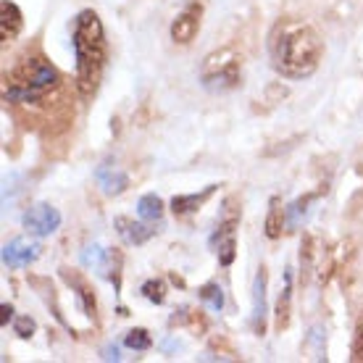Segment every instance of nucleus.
Returning a JSON list of instances; mask_svg holds the SVG:
<instances>
[{"instance_id":"6","label":"nucleus","mask_w":363,"mask_h":363,"mask_svg":"<svg viewBox=\"0 0 363 363\" xmlns=\"http://www.w3.org/2000/svg\"><path fill=\"white\" fill-rule=\"evenodd\" d=\"M200 16H203V6H200V3H190L187 9L182 11L172 24V40L174 43H179V45L192 43L195 35H198V29H200Z\"/></svg>"},{"instance_id":"21","label":"nucleus","mask_w":363,"mask_h":363,"mask_svg":"<svg viewBox=\"0 0 363 363\" xmlns=\"http://www.w3.org/2000/svg\"><path fill=\"white\" fill-rule=\"evenodd\" d=\"M106 361H118V350L116 347H106V355H103Z\"/></svg>"},{"instance_id":"18","label":"nucleus","mask_w":363,"mask_h":363,"mask_svg":"<svg viewBox=\"0 0 363 363\" xmlns=\"http://www.w3.org/2000/svg\"><path fill=\"white\" fill-rule=\"evenodd\" d=\"M350 358L358 363H363V311L358 321H355V335H353V350H350Z\"/></svg>"},{"instance_id":"19","label":"nucleus","mask_w":363,"mask_h":363,"mask_svg":"<svg viewBox=\"0 0 363 363\" xmlns=\"http://www.w3.org/2000/svg\"><path fill=\"white\" fill-rule=\"evenodd\" d=\"M16 332L21 337H29L32 332H35V321H32V318H27V316H21L16 321Z\"/></svg>"},{"instance_id":"7","label":"nucleus","mask_w":363,"mask_h":363,"mask_svg":"<svg viewBox=\"0 0 363 363\" xmlns=\"http://www.w3.org/2000/svg\"><path fill=\"white\" fill-rule=\"evenodd\" d=\"M24 27V18H21V11L13 0H0V40L3 45H9L18 37Z\"/></svg>"},{"instance_id":"12","label":"nucleus","mask_w":363,"mask_h":363,"mask_svg":"<svg viewBox=\"0 0 363 363\" xmlns=\"http://www.w3.org/2000/svg\"><path fill=\"white\" fill-rule=\"evenodd\" d=\"M281 229H284V211H281V200L272 198L269 216H266V237H269V240H279Z\"/></svg>"},{"instance_id":"3","label":"nucleus","mask_w":363,"mask_h":363,"mask_svg":"<svg viewBox=\"0 0 363 363\" xmlns=\"http://www.w3.org/2000/svg\"><path fill=\"white\" fill-rule=\"evenodd\" d=\"M58 82H61V74H58V69L48 58H43V55H27V58H21L6 74L3 100L6 103H16V106L37 103V100L48 98L58 87Z\"/></svg>"},{"instance_id":"20","label":"nucleus","mask_w":363,"mask_h":363,"mask_svg":"<svg viewBox=\"0 0 363 363\" xmlns=\"http://www.w3.org/2000/svg\"><path fill=\"white\" fill-rule=\"evenodd\" d=\"M100 255H103V250H100V247L98 245H92V247H87V250H84V255H82V258H84V264H87V266H100Z\"/></svg>"},{"instance_id":"4","label":"nucleus","mask_w":363,"mask_h":363,"mask_svg":"<svg viewBox=\"0 0 363 363\" xmlns=\"http://www.w3.org/2000/svg\"><path fill=\"white\" fill-rule=\"evenodd\" d=\"M242 79V55L235 48H221L206 55L200 66V82L208 92H229L240 87Z\"/></svg>"},{"instance_id":"14","label":"nucleus","mask_w":363,"mask_h":363,"mask_svg":"<svg viewBox=\"0 0 363 363\" xmlns=\"http://www.w3.org/2000/svg\"><path fill=\"white\" fill-rule=\"evenodd\" d=\"M124 345H127L129 350H147V347L153 345V337L147 335V329H132V332H127V337H124Z\"/></svg>"},{"instance_id":"5","label":"nucleus","mask_w":363,"mask_h":363,"mask_svg":"<svg viewBox=\"0 0 363 363\" xmlns=\"http://www.w3.org/2000/svg\"><path fill=\"white\" fill-rule=\"evenodd\" d=\"M58 227H61V213L48 203H37L24 213V229L37 237L53 235Z\"/></svg>"},{"instance_id":"8","label":"nucleus","mask_w":363,"mask_h":363,"mask_svg":"<svg viewBox=\"0 0 363 363\" xmlns=\"http://www.w3.org/2000/svg\"><path fill=\"white\" fill-rule=\"evenodd\" d=\"M37 250L40 247L35 242H27V240H13L3 247V264L9 269H21V266H29L37 258Z\"/></svg>"},{"instance_id":"16","label":"nucleus","mask_w":363,"mask_h":363,"mask_svg":"<svg viewBox=\"0 0 363 363\" xmlns=\"http://www.w3.org/2000/svg\"><path fill=\"white\" fill-rule=\"evenodd\" d=\"M143 295H145L150 303H155V306H161L166 298V284L161 279H150L143 284Z\"/></svg>"},{"instance_id":"1","label":"nucleus","mask_w":363,"mask_h":363,"mask_svg":"<svg viewBox=\"0 0 363 363\" xmlns=\"http://www.w3.org/2000/svg\"><path fill=\"white\" fill-rule=\"evenodd\" d=\"M324 55V43L308 21L281 18L269 35V58L274 72L284 79H306L316 72Z\"/></svg>"},{"instance_id":"13","label":"nucleus","mask_w":363,"mask_h":363,"mask_svg":"<svg viewBox=\"0 0 363 363\" xmlns=\"http://www.w3.org/2000/svg\"><path fill=\"white\" fill-rule=\"evenodd\" d=\"M137 213L140 218H145V221H158V218L164 216V200L158 198V195H143L140 203H137Z\"/></svg>"},{"instance_id":"10","label":"nucleus","mask_w":363,"mask_h":363,"mask_svg":"<svg viewBox=\"0 0 363 363\" xmlns=\"http://www.w3.org/2000/svg\"><path fill=\"white\" fill-rule=\"evenodd\" d=\"M116 227H118V235L124 237L127 242H132V245H143L145 240H150V237L155 235V229L145 227V224H135L132 218H116Z\"/></svg>"},{"instance_id":"15","label":"nucleus","mask_w":363,"mask_h":363,"mask_svg":"<svg viewBox=\"0 0 363 363\" xmlns=\"http://www.w3.org/2000/svg\"><path fill=\"white\" fill-rule=\"evenodd\" d=\"M200 300H203V303H208L213 311L224 308V292H221L218 284H206V287L200 290Z\"/></svg>"},{"instance_id":"11","label":"nucleus","mask_w":363,"mask_h":363,"mask_svg":"<svg viewBox=\"0 0 363 363\" xmlns=\"http://www.w3.org/2000/svg\"><path fill=\"white\" fill-rule=\"evenodd\" d=\"M213 190H216V184H211V187H206V190L195 192V195H179V198H174L172 200V211L177 213V216H184V213H192V211H198L206 200L213 195Z\"/></svg>"},{"instance_id":"9","label":"nucleus","mask_w":363,"mask_h":363,"mask_svg":"<svg viewBox=\"0 0 363 363\" xmlns=\"http://www.w3.org/2000/svg\"><path fill=\"white\" fill-rule=\"evenodd\" d=\"M264 321H266V272L261 269L255 277L253 287V327L258 335H264Z\"/></svg>"},{"instance_id":"17","label":"nucleus","mask_w":363,"mask_h":363,"mask_svg":"<svg viewBox=\"0 0 363 363\" xmlns=\"http://www.w3.org/2000/svg\"><path fill=\"white\" fill-rule=\"evenodd\" d=\"M100 182H103V190L108 195H116L127 187V177L124 174H113V177H106V172H100Z\"/></svg>"},{"instance_id":"2","label":"nucleus","mask_w":363,"mask_h":363,"mask_svg":"<svg viewBox=\"0 0 363 363\" xmlns=\"http://www.w3.org/2000/svg\"><path fill=\"white\" fill-rule=\"evenodd\" d=\"M74 58H77V90L82 98H92L103 77V66H106V32L95 11H82L74 18L72 32Z\"/></svg>"}]
</instances>
